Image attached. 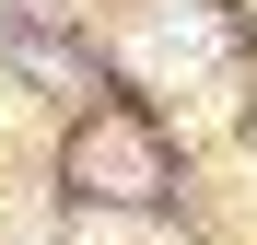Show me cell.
Segmentation results:
<instances>
[{"label": "cell", "mask_w": 257, "mask_h": 245, "mask_svg": "<svg viewBox=\"0 0 257 245\" xmlns=\"http://www.w3.org/2000/svg\"><path fill=\"white\" fill-rule=\"evenodd\" d=\"M128 59H141V70H210V59H222V24H210V12H141Z\"/></svg>", "instance_id": "cell-1"}]
</instances>
